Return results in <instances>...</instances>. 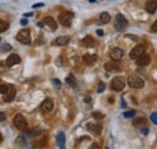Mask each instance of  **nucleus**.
Returning <instances> with one entry per match:
<instances>
[{
    "instance_id": "72a5a7b5",
    "label": "nucleus",
    "mask_w": 157,
    "mask_h": 149,
    "mask_svg": "<svg viewBox=\"0 0 157 149\" xmlns=\"http://www.w3.org/2000/svg\"><path fill=\"white\" fill-rule=\"evenodd\" d=\"M126 38H130L132 40H138V36H135V35H130V34H127V35H126Z\"/></svg>"
},
{
    "instance_id": "9b49d317",
    "label": "nucleus",
    "mask_w": 157,
    "mask_h": 149,
    "mask_svg": "<svg viewBox=\"0 0 157 149\" xmlns=\"http://www.w3.org/2000/svg\"><path fill=\"white\" fill-rule=\"evenodd\" d=\"M20 62H21V57H20L18 55H16V54H11V55L7 57V60H6V65L10 68V67H13V65L18 64Z\"/></svg>"
},
{
    "instance_id": "ddd939ff",
    "label": "nucleus",
    "mask_w": 157,
    "mask_h": 149,
    "mask_svg": "<svg viewBox=\"0 0 157 149\" xmlns=\"http://www.w3.org/2000/svg\"><path fill=\"white\" fill-rule=\"evenodd\" d=\"M41 109H42L45 113L51 112V110L53 109V102H52V99L46 98V99H45V101L41 103Z\"/></svg>"
},
{
    "instance_id": "58836bf2",
    "label": "nucleus",
    "mask_w": 157,
    "mask_h": 149,
    "mask_svg": "<svg viewBox=\"0 0 157 149\" xmlns=\"http://www.w3.org/2000/svg\"><path fill=\"white\" fill-rule=\"evenodd\" d=\"M21 24H22V26H27V24H28V20H22V21H21Z\"/></svg>"
},
{
    "instance_id": "4468645a",
    "label": "nucleus",
    "mask_w": 157,
    "mask_h": 149,
    "mask_svg": "<svg viewBox=\"0 0 157 149\" xmlns=\"http://www.w3.org/2000/svg\"><path fill=\"white\" fill-rule=\"evenodd\" d=\"M150 56L149 55H145V54H143L140 57H138L137 58V64L139 65V67H145V65H148L149 63H150Z\"/></svg>"
},
{
    "instance_id": "f8f14e48",
    "label": "nucleus",
    "mask_w": 157,
    "mask_h": 149,
    "mask_svg": "<svg viewBox=\"0 0 157 149\" xmlns=\"http://www.w3.org/2000/svg\"><path fill=\"white\" fill-rule=\"evenodd\" d=\"M157 9V0H148L145 4V10L149 13H155Z\"/></svg>"
},
{
    "instance_id": "7c9ffc66",
    "label": "nucleus",
    "mask_w": 157,
    "mask_h": 149,
    "mask_svg": "<svg viewBox=\"0 0 157 149\" xmlns=\"http://www.w3.org/2000/svg\"><path fill=\"white\" fill-rule=\"evenodd\" d=\"M7 65H6V63H4V62H0V72H5L7 68H6Z\"/></svg>"
},
{
    "instance_id": "49530a36",
    "label": "nucleus",
    "mask_w": 157,
    "mask_h": 149,
    "mask_svg": "<svg viewBox=\"0 0 157 149\" xmlns=\"http://www.w3.org/2000/svg\"><path fill=\"white\" fill-rule=\"evenodd\" d=\"M2 142V136H1V133H0V143Z\"/></svg>"
},
{
    "instance_id": "de8ad7c7",
    "label": "nucleus",
    "mask_w": 157,
    "mask_h": 149,
    "mask_svg": "<svg viewBox=\"0 0 157 149\" xmlns=\"http://www.w3.org/2000/svg\"><path fill=\"white\" fill-rule=\"evenodd\" d=\"M88 1H90V2H95L97 0H88Z\"/></svg>"
},
{
    "instance_id": "4c0bfd02",
    "label": "nucleus",
    "mask_w": 157,
    "mask_h": 149,
    "mask_svg": "<svg viewBox=\"0 0 157 149\" xmlns=\"http://www.w3.org/2000/svg\"><path fill=\"white\" fill-rule=\"evenodd\" d=\"M151 30H152L154 33H156V32H157V23H156V22L152 24V28H151Z\"/></svg>"
},
{
    "instance_id": "cd10ccee",
    "label": "nucleus",
    "mask_w": 157,
    "mask_h": 149,
    "mask_svg": "<svg viewBox=\"0 0 157 149\" xmlns=\"http://www.w3.org/2000/svg\"><path fill=\"white\" fill-rule=\"evenodd\" d=\"M134 115H135V112H134V110H129V112L123 113V117H125V118H132V117H134Z\"/></svg>"
},
{
    "instance_id": "c9c22d12",
    "label": "nucleus",
    "mask_w": 157,
    "mask_h": 149,
    "mask_svg": "<svg viewBox=\"0 0 157 149\" xmlns=\"http://www.w3.org/2000/svg\"><path fill=\"white\" fill-rule=\"evenodd\" d=\"M140 131H141V133H143V135H148V133H149V130H148L146 127H145V129H143V127H141V129H140Z\"/></svg>"
},
{
    "instance_id": "c03bdc74",
    "label": "nucleus",
    "mask_w": 157,
    "mask_h": 149,
    "mask_svg": "<svg viewBox=\"0 0 157 149\" xmlns=\"http://www.w3.org/2000/svg\"><path fill=\"white\" fill-rule=\"evenodd\" d=\"M37 26H39V27H44V23H42V22H39Z\"/></svg>"
},
{
    "instance_id": "39448f33",
    "label": "nucleus",
    "mask_w": 157,
    "mask_h": 149,
    "mask_svg": "<svg viewBox=\"0 0 157 149\" xmlns=\"http://www.w3.org/2000/svg\"><path fill=\"white\" fill-rule=\"evenodd\" d=\"M111 89L115 90V91H122L125 89V85H126V81L125 79L122 76H116L111 80Z\"/></svg>"
},
{
    "instance_id": "4be33fe9",
    "label": "nucleus",
    "mask_w": 157,
    "mask_h": 149,
    "mask_svg": "<svg viewBox=\"0 0 157 149\" xmlns=\"http://www.w3.org/2000/svg\"><path fill=\"white\" fill-rule=\"evenodd\" d=\"M69 43V36H59L56 39V45H59V46H64Z\"/></svg>"
},
{
    "instance_id": "473e14b6",
    "label": "nucleus",
    "mask_w": 157,
    "mask_h": 149,
    "mask_svg": "<svg viewBox=\"0 0 157 149\" xmlns=\"http://www.w3.org/2000/svg\"><path fill=\"white\" fill-rule=\"evenodd\" d=\"M44 6V4L42 2H39V4H34L33 5V9H39V7H42Z\"/></svg>"
},
{
    "instance_id": "6e6552de",
    "label": "nucleus",
    "mask_w": 157,
    "mask_h": 149,
    "mask_svg": "<svg viewBox=\"0 0 157 149\" xmlns=\"http://www.w3.org/2000/svg\"><path fill=\"white\" fill-rule=\"evenodd\" d=\"M86 127H87L88 132H91L93 136H99L102 132V129H103V126L100 124H92V122H88Z\"/></svg>"
},
{
    "instance_id": "423d86ee",
    "label": "nucleus",
    "mask_w": 157,
    "mask_h": 149,
    "mask_svg": "<svg viewBox=\"0 0 157 149\" xmlns=\"http://www.w3.org/2000/svg\"><path fill=\"white\" fill-rule=\"evenodd\" d=\"M13 125L18 129V130H26L27 129V126H28V124H27V121L24 119V117L22 115V114H17L15 118H13Z\"/></svg>"
},
{
    "instance_id": "f03ea898",
    "label": "nucleus",
    "mask_w": 157,
    "mask_h": 149,
    "mask_svg": "<svg viewBox=\"0 0 157 149\" xmlns=\"http://www.w3.org/2000/svg\"><path fill=\"white\" fill-rule=\"evenodd\" d=\"M128 85L130 88H133V89H143L145 83H144L141 76H139L137 74H133V75H130L128 78Z\"/></svg>"
},
{
    "instance_id": "b1692460",
    "label": "nucleus",
    "mask_w": 157,
    "mask_h": 149,
    "mask_svg": "<svg viewBox=\"0 0 157 149\" xmlns=\"http://www.w3.org/2000/svg\"><path fill=\"white\" fill-rule=\"evenodd\" d=\"M10 28V24L7 23V22H5V21H2V20H0V33H2V32H6V30Z\"/></svg>"
},
{
    "instance_id": "f257e3e1",
    "label": "nucleus",
    "mask_w": 157,
    "mask_h": 149,
    "mask_svg": "<svg viewBox=\"0 0 157 149\" xmlns=\"http://www.w3.org/2000/svg\"><path fill=\"white\" fill-rule=\"evenodd\" d=\"M73 20H74V13L70 12V11L61 12L59 16H58V21H59V23L62 24L63 27H70Z\"/></svg>"
},
{
    "instance_id": "f3484780",
    "label": "nucleus",
    "mask_w": 157,
    "mask_h": 149,
    "mask_svg": "<svg viewBox=\"0 0 157 149\" xmlns=\"http://www.w3.org/2000/svg\"><path fill=\"white\" fill-rule=\"evenodd\" d=\"M81 44H82L85 47H93L94 45H95V41H94V39L91 35H87V36H85V38L82 39Z\"/></svg>"
},
{
    "instance_id": "a19ab883",
    "label": "nucleus",
    "mask_w": 157,
    "mask_h": 149,
    "mask_svg": "<svg viewBox=\"0 0 157 149\" xmlns=\"http://www.w3.org/2000/svg\"><path fill=\"white\" fill-rule=\"evenodd\" d=\"M121 106H122V108H126V101H125V98H121Z\"/></svg>"
},
{
    "instance_id": "8fccbe9b",
    "label": "nucleus",
    "mask_w": 157,
    "mask_h": 149,
    "mask_svg": "<svg viewBox=\"0 0 157 149\" xmlns=\"http://www.w3.org/2000/svg\"><path fill=\"white\" fill-rule=\"evenodd\" d=\"M105 149H109V148H105Z\"/></svg>"
},
{
    "instance_id": "9d476101",
    "label": "nucleus",
    "mask_w": 157,
    "mask_h": 149,
    "mask_svg": "<svg viewBox=\"0 0 157 149\" xmlns=\"http://www.w3.org/2000/svg\"><path fill=\"white\" fill-rule=\"evenodd\" d=\"M109 56H110V58L112 61H120L123 57V51L121 49H119V47H115V49H112L110 51Z\"/></svg>"
},
{
    "instance_id": "1a4fd4ad",
    "label": "nucleus",
    "mask_w": 157,
    "mask_h": 149,
    "mask_svg": "<svg viewBox=\"0 0 157 149\" xmlns=\"http://www.w3.org/2000/svg\"><path fill=\"white\" fill-rule=\"evenodd\" d=\"M144 51H145L144 46H141V45H139V46H135L134 49H132V51H130V54H129V57H130V58H134V60H137L138 57H140V56L144 54Z\"/></svg>"
},
{
    "instance_id": "a211bd4d",
    "label": "nucleus",
    "mask_w": 157,
    "mask_h": 149,
    "mask_svg": "<svg viewBox=\"0 0 157 149\" xmlns=\"http://www.w3.org/2000/svg\"><path fill=\"white\" fill-rule=\"evenodd\" d=\"M44 23H45V24H47V26H48L52 30L57 29V22L55 21V18H53V17H50V16L45 17V18H44Z\"/></svg>"
},
{
    "instance_id": "2f4dec72",
    "label": "nucleus",
    "mask_w": 157,
    "mask_h": 149,
    "mask_svg": "<svg viewBox=\"0 0 157 149\" xmlns=\"http://www.w3.org/2000/svg\"><path fill=\"white\" fill-rule=\"evenodd\" d=\"M151 120H152L154 124H157V113L156 112H154V113L151 114Z\"/></svg>"
},
{
    "instance_id": "20e7f679",
    "label": "nucleus",
    "mask_w": 157,
    "mask_h": 149,
    "mask_svg": "<svg viewBox=\"0 0 157 149\" xmlns=\"http://www.w3.org/2000/svg\"><path fill=\"white\" fill-rule=\"evenodd\" d=\"M16 39L21 43V44H30V30L29 29H22L16 36Z\"/></svg>"
},
{
    "instance_id": "ea45409f",
    "label": "nucleus",
    "mask_w": 157,
    "mask_h": 149,
    "mask_svg": "<svg viewBox=\"0 0 157 149\" xmlns=\"http://www.w3.org/2000/svg\"><path fill=\"white\" fill-rule=\"evenodd\" d=\"M84 101H85L86 103H90V102H91V98H90V96H86V97L84 98Z\"/></svg>"
},
{
    "instance_id": "7ed1b4c3",
    "label": "nucleus",
    "mask_w": 157,
    "mask_h": 149,
    "mask_svg": "<svg viewBox=\"0 0 157 149\" xmlns=\"http://www.w3.org/2000/svg\"><path fill=\"white\" fill-rule=\"evenodd\" d=\"M114 26H115V29L117 30V32H122V30H125L126 28H127L128 22H127V20L125 18V16H123V15L117 13V15L115 16Z\"/></svg>"
},
{
    "instance_id": "37998d69",
    "label": "nucleus",
    "mask_w": 157,
    "mask_h": 149,
    "mask_svg": "<svg viewBox=\"0 0 157 149\" xmlns=\"http://www.w3.org/2000/svg\"><path fill=\"white\" fill-rule=\"evenodd\" d=\"M33 16V13L31 12H28V13H24V17H31Z\"/></svg>"
},
{
    "instance_id": "393cba45",
    "label": "nucleus",
    "mask_w": 157,
    "mask_h": 149,
    "mask_svg": "<svg viewBox=\"0 0 157 149\" xmlns=\"http://www.w3.org/2000/svg\"><path fill=\"white\" fill-rule=\"evenodd\" d=\"M0 49H1V52H9V51H11V45L10 44H2L1 46H0Z\"/></svg>"
},
{
    "instance_id": "a878e982",
    "label": "nucleus",
    "mask_w": 157,
    "mask_h": 149,
    "mask_svg": "<svg viewBox=\"0 0 157 149\" xmlns=\"http://www.w3.org/2000/svg\"><path fill=\"white\" fill-rule=\"evenodd\" d=\"M104 90H105V84H104L103 81H100V83L98 84V89H97V92H98V93H102Z\"/></svg>"
},
{
    "instance_id": "2eb2a0df",
    "label": "nucleus",
    "mask_w": 157,
    "mask_h": 149,
    "mask_svg": "<svg viewBox=\"0 0 157 149\" xmlns=\"http://www.w3.org/2000/svg\"><path fill=\"white\" fill-rule=\"evenodd\" d=\"M16 96V90L13 89L12 86H9V91L5 93V97H4V101L5 102H12L13 98Z\"/></svg>"
},
{
    "instance_id": "c756f323",
    "label": "nucleus",
    "mask_w": 157,
    "mask_h": 149,
    "mask_svg": "<svg viewBox=\"0 0 157 149\" xmlns=\"http://www.w3.org/2000/svg\"><path fill=\"white\" fill-rule=\"evenodd\" d=\"M52 84H53V85H55L57 89H59V88L62 86V84H61V81H59L58 79H53V80H52Z\"/></svg>"
},
{
    "instance_id": "412c9836",
    "label": "nucleus",
    "mask_w": 157,
    "mask_h": 149,
    "mask_svg": "<svg viewBox=\"0 0 157 149\" xmlns=\"http://www.w3.org/2000/svg\"><path fill=\"white\" fill-rule=\"evenodd\" d=\"M65 81H66V84L70 85L71 88H76V85H77V80H76V78H75L73 74H69V75L66 76V79H65Z\"/></svg>"
},
{
    "instance_id": "dca6fc26",
    "label": "nucleus",
    "mask_w": 157,
    "mask_h": 149,
    "mask_svg": "<svg viewBox=\"0 0 157 149\" xmlns=\"http://www.w3.org/2000/svg\"><path fill=\"white\" fill-rule=\"evenodd\" d=\"M97 55H90V54H85L84 56H82V61L86 63V64H88V65H91V64H93L97 62Z\"/></svg>"
},
{
    "instance_id": "aec40b11",
    "label": "nucleus",
    "mask_w": 157,
    "mask_h": 149,
    "mask_svg": "<svg viewBox=\"0 0 157 149\" xmlns=\"http://www.w3.org/2000/svg\"><path fill=\"white\" fill-rule=\"evenodd\" d=\"M133 125L135 127H145L148 125V121H146V119H144V118H135V119L133 120Z\"/></svg>"
},
{
    "instance_id": "09e8293b",
    "label": "nucleus",
    "mask_w": 157,
    "mask_h": 149,
    "mask_svg": "<svg viewBox=\"0 0 157 149\" xmlns=\"http://www.w3.org/2000/svg\"><path fill=\"white\" fill-rule=\"evenodd\" d=\"M0 41H1V38H0Z\"/></svg>"
},
{
    "instance_id": "0eeeda50",
    "label": "nucleus",
    "mask_w": 157,
    "mask_h": 149,
    "mask_svg": "<svg viewBox=\"0 0 157 149\" xmlns=\"http://www.w3.org/2000/svg\"><path fill=\"white\" fill-rule=\"evenodd\" d=\"M104 68L106 72H119L120 68H121V64L119 61H110V62H106L104 64Z\"/></svg>"
},
{
    "instance_id": "79ce46f5",
    "label": "nucleus",
    "mask_w": 157,
    "mask_h": 149,
    "mask_svg": "<svg viewBox=\"0 0 157 149\" xmlns=\"http://www.w3.org/2000/svg\"><path fill=\"white\" fill-rule=\"evenodd\" d=\"M97 34H98L99 36H102V35H104V32H103V30H100V29H98L97 30Z\"/></svg>"
},
{
    "instance_id": "f704fd0d",
    "label": "nucleus",
    "mask_w": 157,
    "mask_h": 149,
    "mask_svg": "<svg viewBox=\"0 0 157 149\" xmlns=\"http://www.w3.org/2000/svg\"><path fill=\"white\" fill-rule=\"evenodd\" d=\"M5 119H6V114L2 113V112H0V121H4Z\"/></svg>"
},
{
    "instance_id": "a18cd8bd",
    "label": "nucleus",
    "mask_w": 157,
    "mask_h": 149,
    "mask_svg": "<svg viewBox=\"0 0 157 149\" xmlns=\"http://www.w3.org/2000/svg\"><path fill=\"white\" fill-rule=\"evenodd\" d=\"M109 102L110 103H114V98H109Z\"/></svg>"
},
{
    "instance_id": "bb28decb",
    "label": "nucleus",
    "mask_w": 157,
    "mask_h": 149,
    "mask_svg": "<svg viewBox=\"0 0 157 149\" xmlns=\"http://www.w3.org/2000/svg\"><path fill=\"white\" fill-rule=\"evenodd\" d=\"M92 115H93L97 120L104 119V114H102V113H99V112H93V114H92Z\"/></svg>"
},
{
    "instance_id": "6ab92c4d",
    "label": "nucleus",
    "mask_w": 157,
    "mask_h": 149,
    "mask_svg": "<svg viewBox=\"0 0 157 149\" xmlns=\"http://www.w3.org/2000/svg\"><path fill=\"white\" fill-rule=\"evenodd\" d=\"M65 141H66L65 133H64L63 131H59V132L57 133V144H58L59 148H64V147H65Z\"/></svg>"
},
{
    "instance_id": "c85d7f7f",
    "label": "nucleus",
    "mask_w": 157,
    "mask_h": 149,
    "mask_svg": "<svg viewBox=\"0 0 157 149\" xmlns=\"http://www.w3.org/2000/svg\"><path fill=\"white\" fill-rule=\"evenodd\" d=\"M7 91H9V86L7 85H0V93L5 95Z\"/></svg>"
},
{
    "instance_id": "5701e85b",
    "label": "nucleus",
    "mask_w": 157,
    "mask_h": 149,
    "mask_svg": "<svg viewBox=\"0 0 157 149\" xmlns=\"http://www.w3.org/2000/svg\"><path fill=\"white\" fill-rule=\"evenodd\" d=\"M110 20H111V17H110V15H109L108 12L100 13V22H103V23H109Z\"/></svg>"
},
{
    "instance_id": "e433bc0d",
    "label": "nucleus",
    "mask_w": 157,
    "mask_h": 149,
    "mask_svg": "<svg viewBox=\"0 0 157 149\" xmlns=\"http://www.w3.org/2000/svg\"><path fill=\"white\" fill-rule=\"evenodd\" d=\"M90 149H100V146H99L98 143H93V144H92V147H91Z\"/></svg>"
}]
</instances>
